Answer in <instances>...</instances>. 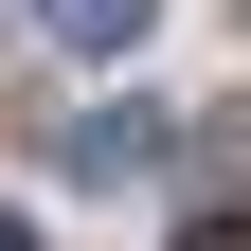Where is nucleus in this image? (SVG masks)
I'll list each match as a JSON object with an SVG mask.
<instances>
[{
  "label": "nucleus",
  "instance_id": "nucleus-1",
  "mask_svg": "<svg viewBox=\"0 0 251 251\" xmlns=\"http://www.w3.org/2000/svg\"><path fill=\"white\" fill-rule=\"evenodd\" d=\"M144 162H162V126H144V108H90V126H72V179H108V198H126Z\"/></svg>",
  "mask_w": 251,
  "mask_h": 251
},
{
  "label": "nucleus",
  "instance_id": "nucleus-2",
  "mask_svg": "<svg viewBox=\"0 0 251 251\" xmlns=\"http://www.w3.org/2000/svg\"><path fill=\"white\" fill-rule=\"evenodd\" d=\"M144 18H162V0H36V36H54V54H126Z\"/></svg>",
  "mask_w": 251,
  "mask_h": 251
},
{
  "label": "nucleus",
  "instance_id": "nucleus-3",
  "mask_svg": "<svg viewBox=\"0 0 251 251\" xmlns=\"http://www.w3.org/2000/svg\"><path fill=\"white\" fill-rule=\"evenodd\" d=\"M179 251H251V215H198V233H179Z\"/></svg>",
  "mask_w": 251,
  "mask_h": 251
},
{
  "label": "nucleus",
  "instance_id": "nucleus-4",
  "mask_svg": "<svg viewBox=\"0 0 251 251\" xmlns=\"http://www.w3.org/2000/svg\"><path fill=\"white\" fill-rule=\"evenodd\" d=\"M0 251H36V233H18V215H0Z\"/></svg>",
  "mask_w": 251,
  "mask_h": 251
}]
</instances>
